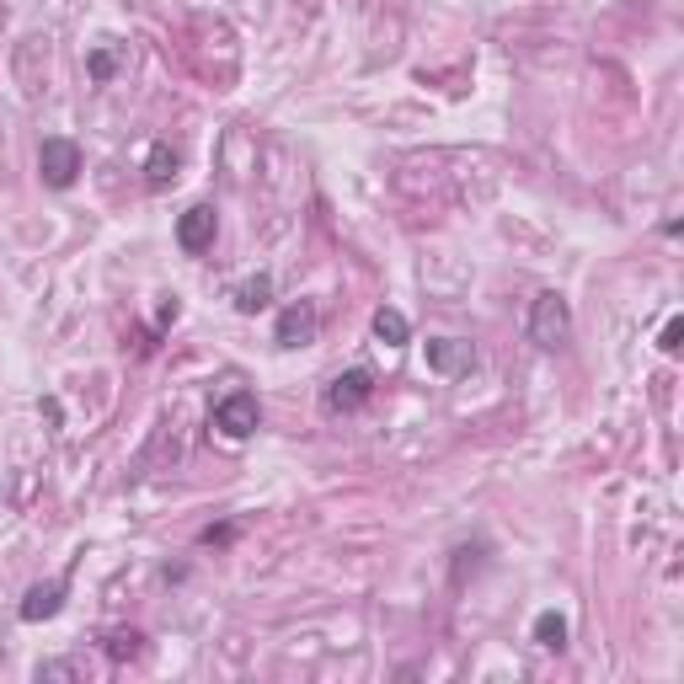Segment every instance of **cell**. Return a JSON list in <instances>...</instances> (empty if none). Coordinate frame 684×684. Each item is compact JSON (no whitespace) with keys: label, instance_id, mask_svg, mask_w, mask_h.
I'll return each mask as SVG.
<instances>
[{"label":"cell","instance_id":"6da1fadb","mask_svg":"<svg viewBox=\"0 0 684 684\" xmlns=\"http://www.w3.org/2000/svg\"><path fill=\"white\" fill-rule=\"evenodd\" d=\"M567 337H572V305L562 300V294H540V300L530 305V342H540V348H562Z\"/></svg>","mask_w":684,"mask_h":684},{"label":"cell","instance_id":"7a4b0ae2","mask_svg":"<svg viewBox=\"0 0 684 684\" xmlns=\"http://www.w3.org/2000/svg\"><path fill=\"white\" fill-rule=\"evenodd\" d=\"M257 423H262V407H257L252 391H230L220 407H214V428H220L225 439H246V433H257Z\"/></svg>","mask_w":684,"mask_h":684},{"label":"cell","instance_id":"3957f363","mask_svg":"<svg viewBox=\"0 0 684 684\" xmlns=\"http://www.w3.org/2000/svg\"><path fill=\"white\" fill-rule=\"evenodd\" d=\"M369 396H375V380H369V369H348V375H337V380L321 391V407L332 412V417H337V412H359Z\"/></svg>","mask_w":684,"mask_h":684},{"label":"cell","instance_id":"277c9868","mask_svg":"<svg viewBox=\"0 0 684 684\" xmlns=\"http://www.w3.org/2000/svg\"><path fill=\"white\" fill-rule=\"evenodd\" d=\"M38 166H43V182H49V188H70L75 171H81V150H75L70 139H43Z\"/></svg>","mask_w":684,"mask_h":684},{"label":"cell","instance_id":"5b68a950","mask_svg":"<svg viewBox=\"0 0 684 684\" xmlns=\"http://www.w3.org/2000/svg\"><path fill=\"white\" fill-rule=\"evenodd\" d=\"M316 326H321L316 305L300 300V305H289L284 316H278V342H284V348H305V342L316 337Z\"/></svg>","mask_w":684,"mask_h":684},{"label":"cell","instance_id":"8992f818","mask_svg":"<svg viewBox=\"0 0 684 684\" xmlns=\"http://www.w3.org/2000/svg\"><path fill=\"white\" fill-rule=\"evenodd\" d=\"M209 241H214V209L209 204H193L177 220V246H182V252H204Z\"/></svg>","mask_w":684,"mask_h":684},{"label":"cell","instance_id":"52a82bcc","mask_svg":"<svg viewBox=\"0 0 684 684\" xmlns=\"http://www.w3.org/2000/svg\"><path fill=\"white\" fill-rule=\"evenodd\" d=\"M428 364L439 369V375H460V369H471V364H476V353H471V342L433 337V342H428Z\"/></svg>","mask_w":684,"mask_h":684},{"label":"cell","instance_id":"ba28073f","mask_svg":"<svg viewBox=\"0 0 684 684\" xmlns=\"http://www.w3.org/2000/svg\"><path fill=\"white\" fill-rule=\"evenodd\" d=\"M59 604H65V583H38L22 599V620H49V615H59Z\"/></svg>","mask_w":684,"mask_h":684},{"label":"cell","instance_id":"9c48e42d","mask_svg":"<svg viewBox=\"0 0 684 684\" xmlns=\"http://www.w3.org/2000/svg\"><path fill=\"white\" fill-rule=\"evenodd\" d=\"M375 337H380V342H391V348H401V342L412 337V326H407V316H401V310L380 305V310H375Z\"/></svg>","mask_w":684,"mask_h":684},{"label":"cell","instance_id":"30bf717a","mask_svg":"<svg viewBox=\"0 0 684 684\" xmlns=\"http://www.w3.org/2000/svg\"><path fill=\"white\" fill-rule=\"evenodd\" d=\"M268 300H273V278H268V273L246 278V284L236 289V310H246V316H252V310H262Z\"/></svg>","mask_w":684,"mask_h":684},{"label":"cell","instance_id":"8fae6325","mask_svg":"<svg viewBox=\"0 0 684 684\" xmlns=\"http://www.w3.org/2000/svg\"><path fill=\"white\" fill-rule=\"evenodd\" d=\"M535 642L546 647V652H562L567 647V620L556 615V610H546V615L535 620Z\"/></svg>","mask_w":684,"mask_h":684},{"label":"cell","instance_id":"7c38bea8","mask_svg":"<svg viewBox=\"0 0 684 684\" xmlns=\"http://www.w3.org/2000/svg\"><path fill=\"white\" fill-rule=\"evenodd\" d=\"M171 177H177V150H171V145H155V150H150V188H166Z\"/></svg>","mask_w":684,"mask_h":684},{"label":"cell","instance_id":"4fadbf2b","mask_svg":"<svg viewBox=\"0 0 684 684\" xmlns=\"http://www.w3.org/2000/svg\"><path fill=\"white\" fill-rule=\"evenodd\" d=\"M107 652H113V658H134L139 652V636L129 631V636H113V642H107Z\"/></svg>","mask_w":684,"mask_h":684},{"label":"cell","instance_id":"5bb4252c","mask_svg":"<svg viewBox=\"0 0 684 684\" xmlns=\"http://www.w3.org/2000/svg\"><path fill=\"white\" fill-rule=\"evenodd\" d=\"M107 75H113V54L97 49V54H91V81H107Z\"/></svg>","mask_w":684,"mask_h":684},{"label":"cell","instance_id":"9a60e30c","mask_svg":"<svg viewBox=\"0 0 684 684\" xmlns=\"http://www.w3.org/2000/svg\"><path fill=\"white\" fill-rule=\"evenodd\" d=\"M679 337H684V326L668 321V326H663V353H679Z\"/></svg>","mask_w":684,"mask_h":684},{"label":"cell","instance_id":"2e32d148","mask_svg":"<svg viewBox=\"0 0 684 684\" xmlns=\"http://www.w3.org/2000/svg\"><path fill=\"white\" fill-rule=\"evenodd\" d=\"M230 540H236V530H230V524H220V530H204V546H230Z\"/></svg>","mask_w":684,"mask_h":684}]
</instances>
